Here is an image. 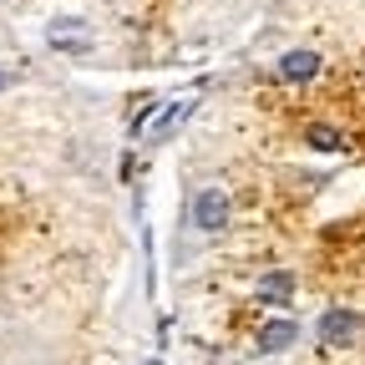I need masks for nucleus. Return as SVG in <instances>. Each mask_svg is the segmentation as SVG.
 <instances>
[{
	"instance_id": "nucleus-5",
	"label": "nucleus",
	"mask_w": 365,
	"mask_h": 365,
	"mask_svg": "<svg viewBox=\"0 0 365 365\" xmlns=\"http://www.w3.org/2000/svg\"><path fill=\"white\" fill-rule=\"evenodd\" d=\"M289 294H294V279H289L284 269L259 279V304H289Z\"/></svg>"
},
{
	"instance_id": "nucleus-9",
	"label": "nucleus",
	"mask_w": 365,
	"mask_h": 365,
	"mask_svg": "<svg viewBox=\"0 0 365 365\" xmlns=\"http://www.w3.org/2000/svg\"><path fill=\"white\" fill-rule=\"evenodd\" d=\"M0 86H6V71H0Z\"/></svg>"
},
{
	"instance_id": "nucleus-6",
	"label": "nucleus",
	"mask_w": 365,
	"mask_h": 365,
	"mask_svg": "<svg viewBox=\"0 0 365 365\" xmlns=\"http://www.w3.org/2000/svg\"><path fill=\"white\" fill-rule=\"evenodd\" d=\"M46 36H51V46H86V26L81 21H56Z\"/></svg>"
},
{
	"instance_id": "nucleus-2",
	"label": "nucleus",
	"mask_w": 365,
	"mask_h": 365,
	"mask_svg": "<svg viewBox=\"0 0 365 365\" xmlns=\"http://www.w3.org/2000/svg\"><path fill=\"white\" fill-rule=\"evenodd\" d=\"M193 223L203 228V234H218V228L228 223V198H223V188H203V193L193 198Z\"/></svg>"
},
{
	"instance_id": "nucleus-7",
	"label": "nucleus",
	"mask_w": 365,
	"mask_h": 365,
	"mask_svg": "<svg viewBox=\"0 0 365 365\" xmlns=\"http://www.w3.org/2000/svg\"><path fill=\"white\" fill-rule=\"evenodd\" d=\"M309 143H314L319 153H340V148H345V132H335V127H309Z\"/></svg>"
},
{
	"instance_id": "nucleus-1",
	"label": "nucleus",
	"mask_w": 365,
	"mask_h": 365,
	"mask_svg": "<svg viewBox=\"0 0 365 365\" xmlns=\"http://www.w3.org/2000/svg\"><path fill=\"white\" fill-rule=\"evenodd\" d=\"M355 335H360V314L355 309H330L325 319H319V345H330V350L350 345Z\"/></svg>"
},
{
	"instance_id": "nucleus-3",
	"label": "nucleus",
	"mask_w": 365,
	"mask_h": 365,
	"mask_svg": "<svg viewBox=\"0 0 365 365\" xmlns=\"http://www.w3.org/2000/svg\"><path fill=\"white\" fill-rule=\"evenodd\" d=\"M299 340V325H294V319H269V325L259 330V350L264 355H279V350H289Z\"/></svg>"
},
{
	"instance_id": "nucleus-8",
	"label": "nucleus",
	"mask_w": 365,
	"mask_h": 365,
	"mask_svg": "<svg viewBox=\"0 0 365 365\" xmlns=\"http://www.w3.org/2000/svg\"><path fill=\"white\" fill-rule=\"evenodd\" d=\"M182 117H188V102H178V107H168V117H163V132H173V127H178ZM163 132H158V137H163Z\"/></svg>"
},
{
	"instance_id": "nucleus-4",
	"label": "nucleus",
	"mask_w": 365,
	"mask_h": 365,
	"mask_svg": "<svg viewBox=\"0 0 365 365\" xmlns=\"http://www.w3.org/2000/svg\"><path fill=\"white\" fill-rule=\"evenodd\" d=\"M314 71H319V56L314 51H289L279 61V81H309Z\"/></svg>"
}]
</instances>
